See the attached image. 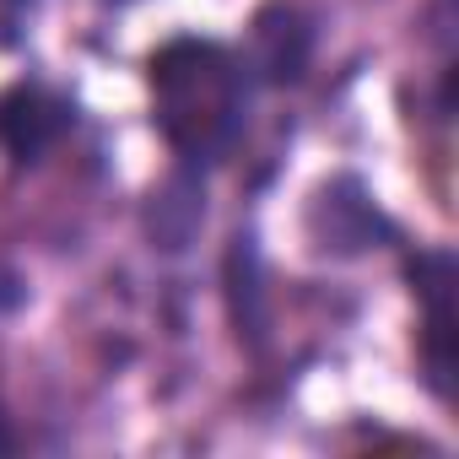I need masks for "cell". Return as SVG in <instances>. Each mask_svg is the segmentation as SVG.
Returning a JSON list of instances; mask_svg holds the SVG:
<instances>
[{
  "label": "cell",
  "instance_id": "cell-1",
  "mask_svg": "<svg viewBox=\"0 0 459 459\" xmlns=\"http://www.w3.org/2000/svg\"><path fill=\"white\" fill-rule=\"evenodd\" d=\"M157 125L184 157H211L244 119V71L221 44L178 39L152 60Z\"/></svg>",
  "mask_w": 459,
  "mask_h": 459
},
{
  "label": "cell",
  "instance_id": "cell-2",
  "mask_svg": "<svg viewBox=\"0 0 459 459\" xmlns=\"http://www.w3.org/2000/svg\"><path fill=\"white\" fill-rule=\"evenodd\" d=\"M65 125H71V108L44 87H12L0 98V146L12 157H22V162L49 152L65 135Z\"/></svg>",
  "mask_w": 459,
  "mask_h": 459
},
{
  "label": "cell",
  "instance_id": "cell-3",
  "mask_svg": "<svg viewBox=\"0 0 459 459\" xmlns=\"http://www.w3.org/2000/svg\"><path fill=\"white\" fill-rule=\"evenodd\" d=\"M448 287H454V265L443 255L421 260V298H427V362L437 389H448V368H454V308H448Z\"/></svg>",
  "mask_w": 459,
  "mask_h": 459
},
{
  "label": "cell",
  "instance_id": "cell-4",
  "mask_svg": "<svg viewBox=\"0 0 459 459\" xmlns=\"http://www.w3.org/2000/svg\"><path fill=\"white\" fill-rule=\"evenodd\" d=\"M255 49H260V71H265L271 82H292V76L303 71V60H308V28H303V17L287 12V6L260 12V22H255Z\"/></svg>",
  "mask_w": 459,
  "mask_h": 459
}]
</instances>
